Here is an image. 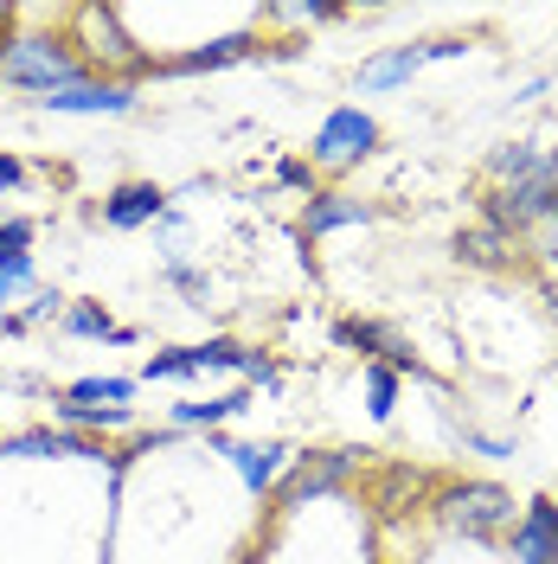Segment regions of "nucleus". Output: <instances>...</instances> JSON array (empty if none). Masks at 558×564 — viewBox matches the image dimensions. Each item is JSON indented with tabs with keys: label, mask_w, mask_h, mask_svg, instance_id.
<instances>
[{
	"label": "nucleus",
	"mask_w": 558,
	"mask_h": 564,
	"mask_svg": "<svg viewBox=\"0 0 558 564\" xmlns=\"http://www.w3.org/2000/svg\"><path fill=\"white\" fill-rule=\"evenodd\" d=\"M136 398V379H77L65 391V404H109V411H122Z\"/></svg>",
	"instance_id": "412c9836"
},
{
	"label": "nucleus",
	"mask_w": 558,
	"mask_h": 564,
	"mask_svg": "<svg viewBox=\"0 0 558 564\" xmlns=\"http://www.w3.org/2000/svg\"><path fill=\"white\" fill-rule=\"evenodd\" d=\"M546 174H558V154L533 148V141H507V148H494V161H489L494 186H514V180H546Z\"/></svg>",
	"instance_id": "f3484780"
},
{
	"label": "nucleus",
	"mask_w": 558,
	"mask_h": 564,
	"mask_svg": "<svg viewBox=\"0 0 558 564\" xmlns=\"http://www.w3.org/2000/svg\"><path fill=\"white\" fill-rule=\"evenodd\" d=\"M455 250H462V263H475V270H507V263H514V238H507V231H494V225L462 231Z\"/></svg>",
	"instance_id": "6ab92c4d"
},
{
	"label": "nucleus",
	"mask_w": 558,
	"mask_h": 564,
	"mask_svg": "<svg viewBox=\"0 0 558 564\" xmlns=\"http://www.w3.org/2000/svg\"><path fill=\"white\" fill-rule=\"evenodd\" d=\"M161 270H168V282H174V289H186V295H206V276H200V270H193L186 257H174V263H161Z\"/></svg>",
	"instance_id": "cd10ccee"
},
{
	"label": "nucleus",
	"mask_w": 558,
	"mask_h": 564,
	"mask_svg": "<svg viewBox=\"0 0 558 564\" xmlns=\"http://www.w3.org/2000/svg\"><path fill=\"white\" fill-rule=\"evenodd\" d=\"M245 352L238 340H225V334H212L200 347H168V352H148L141 359V386H154V379H212V372H245Z\"/></svg>",
	"instance_id": "39448f33"
},
{
	"label": "nucleus",
	"mask_w": 558,
	"mask_h": 564,
	"mask_svg": "<svg viewBox=\"0 0 558 564\" xmlns=\"http://www.w3.org/2000/svg\"><path fill=\"white\" fill-rule=\"evenodd\" d=\"M39 225L33 218H0V250H33Z\"/></svg>",
	"instance_id": "393cba45"
},
{
	"label": "nucleus",
	"mask_w": 558,
	"mask_h": 564,
	"mask_svg": "<svg viewBox=\"0 0 558 564\" xmlns=\"http://www.w3.org/2000/svg\"><path fill=\"white\" fill-rule=\"evenodd\" d=\"M533 238H539V257H546V263L558 270V199H552V212L533 225Z\"/></svg>",
	"instance_id": "bb28decb"
},
{
	"label": "nucleus",
	"mask_w": 558,
	"mask_h": 564,
	"mask_svg": "<svg viewBox=\"0 0 558 564\" xmlns=\"http://www.w3.org/2000/svg\"><path fill=\"white\" fill-rule=\"evenodd\" d=\"M360 456H366V449H314V456H296V468L282 475V488H277V513L302 507V500H321V494H334L353 468H360Z\"/></svg>",
	"instance_id": "423d86ee"
},
{
	"label": "nucleus",
	"mask_w": 558,
	"mask_h": 564,
	"mask_svg": "<svg viewBox=\"0 0 558 564\" xmlns=\"http://www.w3.org/2000/svg\"><path fill=\"white\" fill-rule=\"evenodd\" d=\"M58 334H71V340H116V347H136V327H116L104 302H71L65 321H58Z\"/></svg>",
	"instance_id": "a211bd4d"
},
{
	"label": "nucleus",
	"mask_w": 558,
	"mask_h": 564,
	"mask_svg": "<svg viewBox=\"0 0 558 564\" xmlns=\"http://www.w3.org/2000/svg\"><path fill=\"white\" fill-rule=\"evenodd\" d=\"M507 552L514 564H558V500H526Z\"/></svg>",
	"instance_id": "f8f14e48"
},
{
	"label": "nucleus",
	"mask_w": 558,
	"mask_h": 564,
	"mask_svg": "<svg viewBox=\"0 0 558 564\" xmlns=\"http://www.w3.org/2000/svg\"><path fill=\"white\" fill-rule=\"evenodd\" d=\"M206 449H212V456L232 462V468H238V481H245L250 494H270V488L282 481V475L296 468V456H289L282 443H232V436H218V430H212Z\"/></svg>",
	"instance_id": "9d476101"
},
{
	"label": "nucleus",
	"mask_w": 558,
	"mask_h": 564,
	"mask_svg": "<svg viewBox=\"0 0 558 564\" xmlns=\"http://www.w3.org/2000/svg\"><path fill=\"white\" fill-rule=\"evenodd\" d=\"M174 206L154 180H122L116 193H104V206H97V218H104L109 231H141V225H154L161 212Z\"/></svg>",
	"instance_id": "9b49d317"
},
{
	"label": "nucleus",
	"mask_w": 558,
	"mask_h": 564,
	"mask_svg": "<svg viewBox=\"0 0 558 564\" xmlns=\"http://www.w3.org/2000/svg\"><path fill=\"white\" fill-rule=\"evenodd\" d=\"M52 423L58 430H136V411L122 404V411H109V404H52Z\"/></svg>",
	"instance_id": "aec40b11"
},
{
	"label": "nucleus",
	"mask_w": 558,
	"mask_h": 564,
	"mask_svg": "<svg viewBox=\"0 0 558 564\" xmlns=\"http://www.w3.org/2000/svg\"><path fill=\"white\" fill-rule=\"evenodd\" d=\"M250 404V391H218V398H180V404H168V423L174 430H218V423H232V417H245Z\"/></svg>",
	"instance_id": "dca6fc26"
},
{
	"label": "nucleus",
	"mask_w": 558,
	"mask_h": 564,
	"mask_svg": "<svg viewBox=\"0 0 558 564\" xmlns=\"http://www.w3.org/2000/svg\"><path fill=\"white\" fill-rule=\"evenodd\" d=\"M546 302H552V321H558V282H552V289H546Z\"/></svg>",
	"instance_id": "2f4dec72"
},
{
	"label": "nucleus",
	"mask_w": 558,
	"mask_h": 564,
	"mask_svg": "<svg viewBox=\"0 0 558 564\" xmlns=\"http://www.w3.org/2000/svg\"><path fill=\"white\" fill-rule=\"evenodd\" d=\"M360 379H366V411H373V423H391V411H398V372L391 366H366Z\"/></svg>",
	"instance_id": "4be33fe9"
},
{
	"label": "nucleus",
	"mask_w": 558,
	"mask_h": 564,
	"mask_svg": "<svg viewBox=\"0 0 558 564\" xmlns=\"http://www.w3.org/2000/svg\"><path fill=\"white\" fill-rule=\"evenodd\" d=\"M558 199V174L546 180H514V186H494L489 206H482V225H494V231H507V238H521V231H533L546 212H552Z\"/></svg>",
	"instance_id": "0eeeda50"
},
{
	"label": "nucleus",
	"mask_w": 558,
	"mask_h": 564,
	"mask_svg": "<svg viewBox=\"0 0 558 564\" xmlns=\"http://www.w3.org/2000/svg\"><path fill=\"white\" fill-rule=\"evenodd\" d=\"M0 456H84V462H104L109 449L90 443V436H71V430H20V436H0Z\"/></svg>",
	"instance_id": "4468645a"
},
{
	"label": "nucleus",
	"mask_w": 558,
	"mask_h": 564,
	"mask_svg": "<svg viewBox=\"0 0 558 564\" xmlns=\"http://www.w3.org/2000/svg\"><path fill=\"white\" fill-rule=\"evenodd\" d=\"M469 45L462 39H423V45H391V52H379V58H366L360 65V90H398V84H411L430 58H462Z\"/></svg>",
	"instance_id": "6e6552de"
},
{
	"label": "nucleus",
	"mask_w": 558,
	"mask_h": 564,
	"mask_svg": "<svg viewBox=\"0 0 558 564\" xmlns=\"http://www.w3.org/2000/svg\"><path fill=\"white\" fill-rule=\"evenodd\" d=\"M379 206H366V199H353V193H314L309 212H302V238H328V231H347V225H373Z\"/></svg>",
	"instance_id": "ddd939ff"
},
{
	"label": "nucleus",
	"mask_w": 558,
	"mask_h": 564,
	"mask_svg": "<svg viewBox=\"0 0 558 564\" xmlns=\"http://www.w3.org/2000/svg\"><path fill=\"white\" fill-rule=\"evenodd\" d=\"M77 77H90L84 58L71 52V39L58 33H7V20H0V84H13V90H65Z\"/></svg>",
	"instance_id": "f257e3e1"
},
{
	"label": "nucleus",
	"mask_w": 558,
	"mask_h": 564,
	"mask_svg": "<svg viewBox=\"0 0 558 564\" xmlns=\"http://www.w3.org/2000/svg\"><path fill=\"white\" fill-rule=\"evenodd\" d=\"M250 52H257V39L250 33H225V39H212V45H186V52H174V58H154V70H168V77H193V70L238 65V58H250Z\"/></svg>",
	"instance_id": "2eb2a0df"
},
{
	"label": "nucleus",
	"mask_w": 558,
	"mask_h": 564,
	"mask_svg": "<svg viewBox=\"0 0 558 564\" xmlns=\"http://www.w3.org/2000/svg\"><path fill=\"white\" fill-rule=\"evenodd\" d=\"M277 180H282V186H296V193H309V199H314V167H309V161H282V167H277Z\"/></svg>",
	"instance_id": "c85d7f7f"
},
{
	"label": "nucleus",
	"mask_w": 558,
	"mask_h": 564,
	"mask_svg": "<svg viewBox=\"0 0 558 564\" xmlns=\"http://www.w3.org/2000/svg\"><path fill=\"white\" fill-rule=\"evenodd\" d=\"M39 109H52V116H129L136 109V84L122 77H77V84H65V90H45V97H33Z\"/></svg>",
	"instance_id": "1a4fd4ad"
},
{
	"label": "nucleus",
	"mask_w": 558,
	"mask_h": 564,
	"mask_svg": "<svg viewBox=\"0 0 558 564\" xmlns=\"http://www.w3.org/2000/svg\"><path fill=\"white\" fill-rule=\"evenodd\" d=\"M462 436V449H475V456H514V443L507 436H489V430H455Z\"/></svg>",
	"instance_id": "a878e982"
},
{
	"label": "nucleus",
	"mask_w": 558,
	"mask_h": 564,
	"mask_svg": "<svg viewBox=\"0 0 558 564\" xmlns=\"http://www.w3.org/2000/svg\"><path fill=\"white\" fill-rule=\"evenodd\" d=\"M379 148V122L366 116V109H334L309 141V167H328V174H341V167H360L366 154Z\"/></svg>",
	"instance_id": "20e7f679"
},
{
	"label": "nucleus",
	"mask_w": 558,
	"mask_h": 564,
	"mask_svg": "<svg viewBox=\"0 0 558 564\" xmlns=\"http://www.w3.org/2000/svg\"><path fill=\"white\" fill-rule=\"evenodd\" d=\"M430 507H437V527L455 532V539H494L521 520L514 494L494 488V481H443L430 494Z\"/></svg>",
	"instance_id": "f03ea898"
},
{
	"label": "nucleus",
	"mask_w": 558,
	"mask_h": 564,
	"mask_svg": "<svg viewBox=\"0 0 558 564\" xmlns=\"http://www.w3.org/2000/svg\"><path fill=\"white\" fill-rule=\"evenodd\" d=\"M539 97H546V77H526V84H521V97H514V104H539Z\"/></svg>",
	"instance_id": "7c9ffc66"
},
{
	"label": "nucleus",
	"mask_w": 558,
	"mask_h": 564,
	"mask_svg": "<svg viewBox=\"0 0 558 564\" xmlns=\"http://www.w3.org/2000/svg\"><path fill=\"white\" fill-rule=\"evenodd\" d=\"M33 282H39L33 250H13V257H0V302H20V295H33Z\"/></svg>",
	"instance_id": "b1692460"
},
{
	"label": "nucleus",
	"mask_w": 558,
	"mask_h": 564,
	"mask_svg": "<svg viewBox=\"0 0 558 564\" xmlns=\"http://www.w3.org/2000/svg\"><path fill=\"white\" fill-rule=\"evenodd\" d=\"M65 308H71V302L58 295V289H33V302L13 315V334H33V327H45V321L58 327V321H65Z\"/></svg>",
	"instance_id": "5701e85b"
},
{
	"label": "nucleus",
	"mask_w": 558,
	"mask_h": 564,
	"mask_svg": "<svg viewBox=\"0 0 558 564\" xmlns=\"http://www.w3.org/2000/svg\"><path fill=\"white\" fill-rule=\"evenodd\" d=\"M26 186V161L20 154H0V193H20Z\"/></svg>",
	"instance_id": "c756f323"
},
{
	"label": "nucleus",
	"mask_w": 558,
	"mask_h": 564,
	"mask_svg": "<svg viewBox=\"0 0 558 564\" xmlns=\"http://www.w3.org/2000/svg\"><path fill=\"white\" fill-rule=\"evenodd\" d=\"M77 26H84V70L90 77L122 84V70H154V58L122 33V7H77Z\"/></svg>",
	"instance_id": "7ed1b4c3"
}]
</instances>
